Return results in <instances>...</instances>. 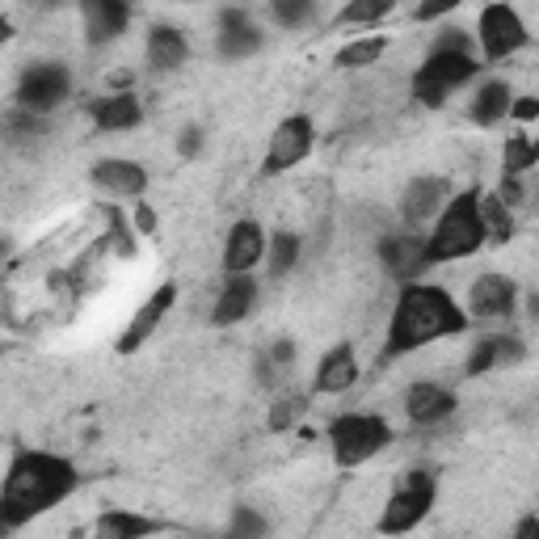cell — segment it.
<instances>
[{"mask_svg":"<svg viewBox=\"0 0 539 539\" xmlns=\"http://www.w3.org/2000/svg\"><path fill=\"white\" fill-rule=\"evenodd\" d=\"M468 329V312L455 304L451 291L430 287V283H413L396 299V312L388 321V342H384V358H401L413 354L438 337L464 333Z\"/></svg>","mask_w":539,"mask_h":539,"instance_id":"7a4b0ae2","label":"cell"},{"mask_svg":"<svg viewBox=\"0 0 539 539\" xmlns=\"http://www.w3.org/2000/svg\"><path fill=\"white\" fill-rule=\"evenodd\" d=\"M173 299H177V287L173 283H165V287H156L144 304H139V312L131 316V325L123 329V337H118V354H131V350H139L148 342V337L156 333V325L165 321V312L173 308Z\"/></svg>","mask_w":539,"mask_h":539,"instance_id":"30bf717a","label":"cell"},{"mask_svg":"<svg viewBox=\"0 0 539 539\" xmlns=\"http://www.w3.org/2000/svg\"><path fill=\"white\" fill-rule=\"evenodd\" d=\"M72 76L64 64H30L17 81V102H22L26 114H47L68 97Z\"/></svg>","mask_w":539,"mask_h":539,"instance_id":"52a82bcc","label":"cell"},{"mask_svg":"<svg viewBox=\"0 0 539 539\" xmlns=\"http://www.w3.org/2000/svg\"><path fill=\"white\" fill-rule=\"evenodd\" d=\"M304 409H308V401H299V396H291V401H283V405H278V409L270 413V430H287V426H291Z\"/></svg>","mask_w":539,"mask_h":539,"instance_id":"d6a6232c","label":"cell"},{"mask_svg":"<svg viewBox=\"0 0 539 539\" xmlns=\"http://www.w3.org/2000/svg\"><path fill=\"white\" fill-rule=\"evenodd\" d=\"M388 51V38H358L337 51V68H371L379 55Z\"/></svg>","mask_w":539,"mask_h":539,"instance_id":"4316f807","label":"cell"},{"mask_svg":"<svg viewBox=\"0 0 539 539\" xmlns=\"http://www.w3.org/2000/svg\"><path fill=\"white\" fill-rule=\"evenodd\" d=\"M186 55H190V47H186L182 30H173V26H156V30L148 34V64H152L156 72H173V68H182V64H186Z\"/></svg>","mask_w":539,"mask_h":539,"instance_id":"44dd1931","label":"cell"},{"mask_svg":"<svg viewBox=\"0 0 539 539\" xmlns=\"http://www.w3.org/2000/svg\"><path fill=\"white\" fill-rule=\"evenodd\" d=\"M396 9V0H350V5L337 13V26H375Z\"/></svg>","mask_w":539,"mask_h":539,"instance_id":"d4e9b609","label":"cell"},{"mask_svg":"<svg viewBox=\"0 0 539 539\" xmlns=\"http://www.w3.org/2000/svg\"><path fill=\"white\" fill-rule=\"evenodd\" d=\"M510 114L518 118V123H531V118H539V97H514Z\"/></svg>","mask_w":539,"mask_h":539,"instance_id":"d590c367","label":"cell"},{"mask_svg":"<svg viewBox=\"0 0 539 539\" xmlns=\"http://www.w3.org/2000/svg\"><path fill=\"white\" fill-rule=\"evenodd\" d=\"M135 219H139V232H152V228H156V215H152L144 203H135Z\"/></svg>","mask_w":539,"mask_h":539,"instance_id":"ab89813d","label":"cell"},{"mask_svg":"<svg viewBox=\"0 0 539 539\" xmlns=\"http://www.w3.org/2000/svg\"><path fill=\"white\" fill-rule=\"evenodd\" d=\"M354 379H358V358H354V346L342 342L321 358V367H316V392L337 396V392L354 388Z\"/></svg>","mask_w":539,"mask_h":539,"instance_id":"e0dca14e","label":"cell"},{"mask_svg":"<svg viewBox=\"0 0 539 539\" xmlns=\"http://www.w3.org/2000/svg\"><path fill=\"white\" fill-rule=\"evenodd\" d=\"M523 358V346L514 342V337H481L476 350L468 354V375H485L489 367L497 363H518Z\"/></svg>","mask_w":539,"mask_h":539,"instance_id":"603a6c76","label":"cell"},{"mask_svg":"<svg viewBox=\"0 0 539 539\" xmlns=\"http://www.w3.org/2000/svg\"><path fill=\"white\" fill-rule=\"evenodd\" d=\"M97 531L114 535V539H135V535H156V531H165V523H156V518L127 514V510H110V514L97 518Z\"/></svg>","mask_w":539,"mask_h":539,"instance_id":"cb8c5ba5","label":"cell"},{"mask_svg":"<svg viewBox=\"0 0 539 539\" xmlns=\"http://www.w3.org/2000/svg\"><path fill=\"white\" fill-rule=\"evenodd\" d=\"M514 283L506 274H481L468 291V308L476 321H497V316H510L514 312Z\"/></svg>","mask_w":539,"mask_h":539,"instance_id":"8fae6325","label":"cell"},{"mask_svg":"<svg viewBox=\"0 0 539 539\" xmlns=\"http://www.w3.org/2000/svg\"><path fill=\"white\" fill-rule=\"evenodd\" d=\"M329 438H333L337 464L354 468V464H363V459L379 455L392 443V426L384 422V417H371V413H342V417H333Z\"/></svg>","mask_w":539,"mask_h":539,"instance_id":"277c9868","label":"cell"},{"mask_svg":"<svg viewBox=\"0 0 539 539\" xmlns=\"http://www.w3.org/2000/svg\"><path fill=\"white\" fill-rule=\"evenodd\" d=\"M177 148H182L186 161H190V156H198V148H203V131H198V127H186L182 139H177Z\"/></svg>","mask_w":539,"mask_h":539,"instance_id":"8d00e7d4","label":"cell"},{"mask_svg":"<svg viewBox=\"0 0 539 539\" xmlns=\"http://www.w3.org/2000/svg\"><path fill=\"white\" fill-rule=\"evenodd\" d=\"M510 203L502 194H489V198H481V211H485V228H489V241H497V245H506L510 236H514V219H510V211H506Z\"/></svg>","mask_w":539,"mask_h":539,"instance_id":"484cf974","label":"cell"},{"mask_svg":"<svg viewBox=\"0 0 539 539\" xmlns=\"http://www.w3.org/2000/svg\"><path fill=\"white\" fill-rule=\"evenodd\" d=\"M291 354H295V346H291V342H274L270 363H291Z\"/></svg>","mask_w":539,"mask_h":539,"instance_id":"60d3db41","label":"cell"},{"mask_svg":"<svg viewBox=\"0 0 539 539\" xmlns=\"http://www.w3.org/2000/svg\"><path fill=\"white\" fill-rule=\"evenodd\" d=\"M232 531L236 535H262L266 531V518H257L253 510H236L232 514Z\"/></svg>","mask_w":539,"mask_h":539,"instance_id":"836d02e7","label":"cell"},{"mask_svg":"<svg viewBox=\"0 0 539 539\" xmlns=\"http://www.w3.org/2000/svg\"><path fill=\"white\" fill-rule=\"evenodd\" d=\"M434 472H426V468H417V472H409L405 476V485L392 493V502L384 506V518H379V531L384 535H405V531H413L422 518L430 514V506H434Z\"/></svg>","mask_w":539,"mask_h":539,"instance_id":"8992f818","label":"cell"},{"mask_svg":"<svg viewBox=\"0 0 539 539\" xmlns=\"http://www.w3.org/2000/svg\"><path fill=\"white\" fill-rule=\"evenodd\" d=\"M455 392L451 388H438V384H413L409 396H405V413L413 417L417 426H434L443 422V417L455 413Z\"/></svg>","mask_w":539,"mask_h":539,"instance_id":"2e32d148","label":"cell"},{"mask_svg":"<svg viewBox=\"0 0 539 539\" xmlns=\"http://www.w3.org/2000/svg\"><path fill=\"white\" fill-rule=\"evenodd\" d=\"M76 489V468L51 451H17L5 489H0V523L5 531L22 527L26 518L59 506Z\"/></svg>","mask_w":539,"mask_h":539,"instance_id":"6da1fadb","label":"cell"},{"mask_svg":"<svg viewBox=\"0 0 539 539\" xmlns=\"http://www.w3.org/2000/svg\"><path fill=\"white\" fill-rule=\"evenodd\" d=\"M489 241L485 211H481V190H464L438 211V224L426 236V266L434 262H459V257L476 253Z\"/></svg>","mask_w":539,"mask_h":539,"instance_id":"3957f363","label":"cell"},{"mask_svg":"<svg viewBox=\"0 0 539 539\" xmlns=\"http://www.w3.org/2000/svg\"><path fill=\"white\" fill-rule=\"evenodd\" d=\"M266 257V232L253 224V219H241L232 232H228V245H224V270L232 274H249L257 262Z\"/></svg>","mask_w":539,"mask_h":539,"instance_id":"7c38bea8","label":"cell"},{"mask_svg":"<svg viewBox=\"0 0 539 539\" xmlns=\"http://www.w3.org/2000/svg\"><path fill=\"white\" fill-rule=\"evenodd\" d=\"M97 131H131L139 127V118H144V110H139L135 93H114V97H102V102L89 106Z\"/></svg>","mask_w":539,"mask_h":539,"instance_id":"ffe728a7","label":"cell"},{"mask_svg":"<svg viewBox=\"0 0 539 539\" xmlns=\"http://www.w3.org/2000/svg\"><path fill=\"white\" fill-rule=\"evenodd\" d=\"M270 9H274V17L283 26H304L308 22V13H312V0H270Z\"/></svg>","mask_w":539,"mask_h":539,"instance_id":"4dcf8cb0","label":"cell"},{"mask_svg":"<svg viewBox=\"0 0 539 539\" xmlns=\"http://www.w3.org/2000/svg\"><path fill=\"white\" fill-rule=\"evenodd\" d=\"M472 47V34H464V30H443L434 38V51H468Z\"/></svg>","mask_w":539,"mask_h":539,"instance_id":"e575fe53","label":"cell"},{"mask_svg":"<svg viewBox=\"0 0 539 539\" xmlns=\"http://www.w3.org/2000/svg\"><path fill=\"white\" fill-rule=\"evenodd\" d=\"M481 72V64L472 59V51H430V59L413 76V97L422 106H443V97L459 85H468Z\"/></svg>","mask_w":539,"mask_h":539,"instance_id":"5b68a950","label":"cell"},{"mask_svg":"<svg viewBox=\"0 0 539 539\" xmlns=\"http://www.w3.org/2000/svg\"><path fill=\"white\" fill-rule=\"evenodd\" d=\"M539 161L535 156V139H527V135H510L506 139V152H502V165H506V173H523V169H531Z\"/></svg>","mask_w":539,"mask_h":539,"instance_id":"f546056e","label":"cell"},{"mask_svg":"<svg viewBox=\"0 0 539 539\" xmlns=\"http://www.w3.org/2000/svg\"><path fill=\"white\" fill-rule=\"evenodd\" d=\"M299 262V236L295 232H274L270 236V274L283 278Z\"/></svg>","mask_w":539,"mask_h":539,"instance_id":"f1b7e54d","label":"cell"},{"mask_svg":"<svg viewBox=\"0 0 539 539\" xmlns=\"http://www.w3.org/2000/svg\"><path fill=\"white\" fill-rule=\"evenodd\" d=\"M257 47H262V30H257L253 22L241 26V30H219V55L224 59H245Z\"/></svg>","mask_w":539,"mask_h":539,"instance_id":"83f0119b","label":"cell"},{"mask_svg":"<svg viewBox=\"0 0 539 539\" xmlns=\"http://www.w3.org/2000/svg\"><path fill=\"white\" fill-rule=\"evenodd\" d=\"M451 203V186H447V177H417V182L405 190L401 198V211L409 224H422V219L438 215Z\"/></svg>","mask_w":539,"mask_h":539,"instance_id":"9a60e30c","label":"cell"},{"mask_svg":"<svg viewBox=\"0 0 539 539\" xmlns=\"http://www.w3.org/2000/svg\"><path fill=\"white\" fill-rule=\"evenodd\" d=\"M518 539H539V518H523V523L514 527Z\"/></svg>","mask_w":539,"mask_h":539,"instance_id":"f35d334b","label":"cell"},{"mask_svg":"<svg viewBox=\"0 0 539 539\" xmlns=\"http://www.w3.org/2000/svg\"><path fill=\"white\" fill-rule=\"evenodd\" d=\"M89 177H93V186H102V190H110V194H123V198H139V194L148 190L144 165L118 161V156H106V161H97Z\"/></svg>","mask_w":539,"mask_h":539,"instance_id":"5bb4252c","label":"cell"},{"mask_svg":"<svg viewBox=\"0 0 539 539\" xmlns=\"http://www.w3.org/2000/svg\"><path fill=\"white\" fill-rule=\"evenodd\" d=\"M312 139H316L312 118H304V114L283 118V123L274 127V135H270L262 173H287L291 165H299V161H304V156L312 152Z\"/></svg>","mask_w":539,"mask_h":539,"instance_id":"9c48e42d","label":"cell"},{"mask_svg":"<svg viewBox=\"0 0 539 539\" xmlns=\"http://www.w3.org/2000/svg\"><path fill=\"white\" fill-rule=\"evenodd\" d=\"M485 59H510L514 51L527 47V26L510 5H489L481 13V26H476Z\"/></svg>","mask_w":539,"mask_h":539,"instance_id":"ba28073f","label":"cell"},{"mask_svg":"<svg viewBox=\"0 0 539 539\" xmlns=\"http://www.w3.org/2000/svg\"><path fill=\"white\" fill-rule=\"evenodd\" d=\"M464 0H417V22H438V17L455 13Z\"/></svg>","mask_w":539,"mask_h":539,"instance_id":"1f68e13d","label":"cell"},{"mask_svg":"<svg viewBox=\"0 0 539 539\" xmlns=\"http://www.w3.org/2000/svg\"><path fill=\"white\" fill-rule=\"evenodd\" d=\"M514 106V93L506 81H485L481 93L472 97V123H481V127H493V123H502V118L510 114Z\"/></svg>","mask_w":539,"mask_h":539,"instance_id":"7402d4cb","label":"cell"},{"mask_svg":"<svg viewBox=\"0 0 539 539\" xmlns=\"http://www.w3.org/2000/svg\"><path fill=\"white\" fill-rule=\"evenodd\" d=\"M253 299H257V283H253V278H249V274H232L228 287H224V295H219L215 312H211V321H215L219 329L245 321V316L253 312Z\"/></svg>","mask_w":539,"mask_h":539,"instance_id":"d6986e66","label":"cell"},{"mask_svg":"<svg viewBox=\"0 0 539 539\" xmlns=\"http://www.w3.org/2000/svg\"><path fill=\"white\" fill-rule=\"evenodd\" d=\"M379 257H384L388 274L413 278L426 270V241L422 236H384V241H379Z\"/></svg>","mask_w":539,"mask_h":539,"instance_id":"ac0fdd59","label":"cell"},{"mask_svg":"<svg viewBox=\"0 0 539 539\" xmlns=\"http://www.w3.org/2000/svg\"><path fill=\"white\" fill-rule=\"evenodd\" d=\"M127 22H131L127 0H85V38L93 47L114 43L127 30Z\"/></svg>","mask_w":539,"mask_h":539,"instance_id":"4fadbf2b","label":"cell"},{"mask_svg":"<svg viewBox=\"0 0 539 539\" xmlns=\"http://www.w3.org/2000/svg\"><path fill=\"white\" fill-rule=\"evenodd\" d=\"M241 26H249L245 9H224V13H219V30H241Z\"/></svg>","mask_w":539,"mask_h":539,"instance_id":"74e56055","label":"cell"}]
</instances>
